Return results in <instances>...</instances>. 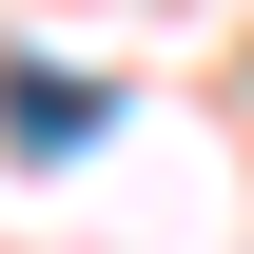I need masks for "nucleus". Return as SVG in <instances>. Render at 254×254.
Wrapping results in <instances>:
<instances>
[{"label": "nucleus", "mask_w": 254, "mask_h": 254, "mask_svg": "<svg viewBox=\"0 0 254 254\" xmlns=\"http://www.w3.org/2000/svg\"><path fill=\"white\" fill-rule=\"evenodd\" d=\"M0 118H20V157H78L98 137V78H0Z\"/></svg>", "instance_id": "1"}]
</instances>
